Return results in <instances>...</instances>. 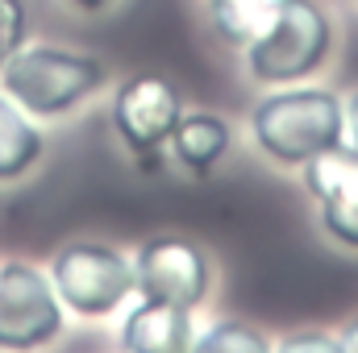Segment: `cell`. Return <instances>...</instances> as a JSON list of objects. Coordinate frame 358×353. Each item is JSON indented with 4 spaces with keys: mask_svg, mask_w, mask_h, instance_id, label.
<instances>
[{
    "mask_svg": "<svg viewBox=\"0 0 358 353\" xmlns=\"http://www.w3.org/2000/svg\"><path fill=\"white\" fill-rule=\"evenodd\" d=\"M246 125L263 158L300 171L308 158L346 142V100L334 88L283 84L250 104Z\"/></svg>",
    "mask_w": 358,
    "mask_h": 353,
    "instance_id": "cell-1",
    "label": "cell"
},
{
    "mask_svg": "<svg viewBox=\"0 0 358 353\" xmlns=\"http://www.w3.org/2000/svg\"><path fill=\"white\" fill-rule=\"evenodd\" d=\"M104 84H108V67L96 54L55 42H38V46L25 42L0 67V91L38 121L71 117L96 91H104Z\"/></svg>",
    "mask_w": 358,
    "mask_h": 353,
    "instance_id": "cell-2",
    "label": "cell"
},
{
    "mask_svg": "<svg viewBox=\"0 0 358 353\" xmlns=\"http://www.w3.org/2000/svg\"><path fill=\"white\" fill-rule=\"evenodd\" d=\"M338 29L321 0H279L267 29L242 50L246 71L263 88H283L313 80L334 54Z\"/></svg>",
    "mask_w": 358,
    "mask_h": 353,
    "instance_id": "cell-3",
    "label": "cell"
},
{
    "mask_svg": "<svg viewBox=\"0 0 358 353\" xmlns=\"http://www.w3.org/2000/svg\"><path fill=\"white\" fill-rule=\"evenodd\" d=\"M50 283L67 312L84 320H104L138 295L134 258L108 241H67L50 258Z\"/></svg>",
    "mask_w": 358,
    "mask_h": 353,
    "instance_id": "cell-4",
    "label": "cell"
},
{
    "mask_svg": "<svg viewBox=\"0 0 358 353\" xmlns=\"http://www.w3.org/2000/svg\"><path fill=\"white\" fill-rule=\"evenodd\" d=\"M63 299L46 270L8 258L0 262V353H38L63 337Z\"/></svg>",
    "mask_w": 358,
    "mask_h": 353,
    "instance_id": "cell-5",
    "label": "cell"
},
{
    "mask_svg": "<svg viewBox=\"0 0 358 353\" xmlns=\"http://www.w3.org/2000/svg\"><path fill=\"white\" fill-rule=\"evenodd\" d=\"M134 278L142 299H163L196 312L213 291V262L192 237L155 233L134 250Z\"/></svg>",
    "mask_w": 358,
    "mask_h": 353,
    "instance_id": "cell-6",
    "label": "cell"
},
{
    "mask_svg": "<svg viewBox=\"0 0 358 353\" xmlns=\"http://www.w3.org/2000/svg\"><path fill=\"white\" fill-rule=\"evenodd\" d=\"M113 133L134 158H155L171 142L179 117H183V96L163 75H129L113 91Z\"/></svg>",
    "mask_w": 358,
    "mask_h": 353,
    "instance_id": "cell-7",
    "label": "cell"
},
{
    "mask_svg": "<svg viewBox=\"0 0 358 353\" xmlns=\"http://www.w3.org/2000/svg\"><path fill=\"white\" fill-rule=\"evenodd\" d=\"M300 183L317 204L321 233L342 246L358 250V154L342 142L300 167Z\"/></svg>",
    "mask_w": 358,
    "mask_h": 353,
    "instance_id": "cell-8",
    "label": "cell"
},
{
    "mask_svg": "<svg viewBox=\"0 0 358 353\" xmlns=\"http://www.w3.org/2000/svg\"><path fill=\"white\" fill-rule=\"evenodd\" d=\"M196 320L187 308L142 299L121 320V353H192Z\"/></svg>",
    "mask_w": 358,
    "mask_h": 353,
    "instance_id": "cell-9",
    "label": "cell"
},
{
    "mask_svg": "<svg viewBox=\"0 0 358 353\" xmlns=\"http://www.w3.org/2000/svg\"><path fill=\"white\" fill-rule=\"evenodd\" d=\"M229 146H234V125H229L221 112H208V108H196V112L183 108L176 133H171V142H167L176 167L187 171L192 179L213 175V171L225 163Z\"/></svg>",
    "mask_w": 358,
    "mask_h": 353,
    "instance_id": "cell-10",
    "label": "cell"
},
{
    "mask_svg": "<svg viewBox=\"0 0 358 353\" xmlns=\"http://www.w3.org/2000/svg\"><path fill=\"white\" fill-rule=\"evenodd\" d=\"M46 154V137L42 129L29 121L25 108H17L4 91H0V183H17L25 179Z\"/></svg>",
    "mask_w": 358,
    "mask_h": 353,
    "instance_id": "cell-11",
    "label": "cell"
},
{
    "mask_svg": "<svg viewBox=\"0 0 358 353\" xmlns=\"http://www.w3.org/2000/svg\"><path fill=\"white\" fill-rule=\"evenodd\" d=\"M275 4H279V0H208L213 33H217L225 46L246 50V46L267 29Z\"/></svg>",
    "mask_w": 358,
    "mask_h": 353,
    "instance_id": "cell-12",
    "label": "cell"
},
{
    "mask_svg": "<svg viewBox=\"0 0 358 353\" xmlns=\"http://www.w3.org/2000/svg\"><path fill=\"white\" fill-rule=\"evenodd\" d=\"M271 350H275V341L267 333L250 320H238V316L213 320L192 341V353H271Z\"/></svg>",
    "mask_w": 358,
    "mask_h": 353,
    "instance_id": "cell-13",
    "label": "cell"
},
{
    "mask_svg": "<svg viewBox=\"0 0 358 353\" xmlns=\"http://www.w3.org/2000/svg\"><path fill=\"white\" fill-rule=\"evenodd\" d=\"M29 38V8L25 0H0V67L25 46Z\"/></svg>",
    "mask_w": 358,
    "mask_h": 353,
    "instance_id": "cell-14",
    "label": "cell"
},
{
    "mask_svg": "<svg viewBox=\"0 0 358 353\" xmlns=\"http://www.w3.org/2000/svg\"><path fill=\"white\" fill-rule=\"evenodd\" d=\"M271 353H342L338 333H325V329H292L275 341Z\"/></svg>",
    "mask_w": 358,
    "mask_h": 353,
    "instance_id": "cell-15",
    "label": "cell"
},
{
    "mask_svg": "<svg viewBox=\"0 0 358 353\" xmlns=\"http://www.w3.org/2000/svg\"><path fill=\"white\" fill-rule=\"evenodd\" d=\"M346 142H350V150L358 154V88L346 100Z\"/></svg>",
    "mask_w": 358,
    "mask_h": 353,
    "instance_id": "cell-16",
    "label": "cell"
},
{
    "mask_svg": "<svg viewBox=\"0 0 358 353\" xmlns=\"http://www.w3.org/2000/svg\"><path fill=\"white\" fill-rule=\"evenodd\" d=\"M338 341H342V353H358V316H350V320L342 324Z\"/></svg>",
    "mask_w": 358,
    "mask_h": 353,
    "instance_id": "cell-17",
    "label": "cell"
},
{
    "mask_svg": "<svg viewBox=\"0 0 358 353\" xmlns=\"http://www.w3.org/2000/svg\"><path fill=\"white\" fill-rule=\"evenodd\" d=\"M67 4H71L76 13H104L113 0H67Z\"/></svg>",
    "mask_w": 358,
    "mask_h": 353,
    "instance_id": "cell-18",
    "label": "cell"
}]
</instances>
